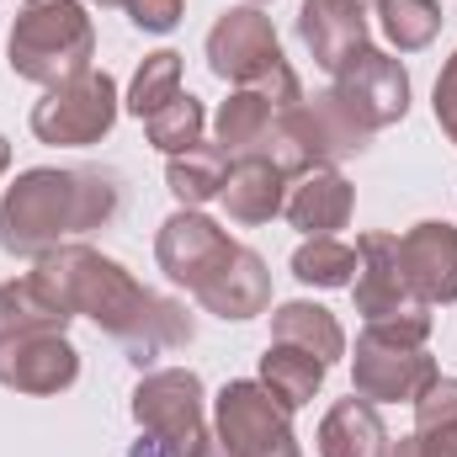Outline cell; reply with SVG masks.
<instances>
[{
  "instance_id": "24",
  "label": "cell",
  "mask_w": 457,
  "mask_h": 457,
  "mask_svg": "<svg viewBox=\"0 0 457 457\" xmlns=\"http://www.w3.org/2000/svg\"><path fill=\"white\" fill-rule=\"evenodd\" d=\"M224 176H228V154L219 144H192L181 154H170L165 165V187L181 208H203L224 192Z\"/></svg>"
},
{
  "instance_id": "2",
  "label": "cell",
  "mask_w": 457,
  "mask_h": 457,
  "mask_svg": "<svg viewBox=\"0 0 457 457\" xmlns=\"http://www.w3.org/2000/svg\"><path fill=\"white\" fill-rule=\"evenodd\" d=\"M112 213H117L112 176L32 165L0 197V250L21 255V261H37L59 245H75V234L102 228Z\"/></svg>"
},
{
  "instance_id": "18",
  "label": "cell",
  "mask_w": 457,
  "mask_h": 457,
  "mask_svg": "<svg viewBox=\"0 0 457 457\" xmlns=\"http://www.w3.org/2000/svg\"><path fill=\"white\" fill-rule=\"evenodd\" d=\"M287 224L303 228L309 239H320V234H341L351 224V213H356V192H351V181H345L336 165H320V170H303L293 187H287Z\"/></svg>"
},
{
  "instance_id": "32",
  "label": "cell",
  "mask_w": 457,
  "mask_h": 457,
  "mask_svg": "<svg viewBox=\"0 0 457 457\" xmlns=\"http://www.w3.org/2000/svg\"><path fill=\"white\" fill-rule=\"evenodd\" d=\"M5 170H11V138L0 133V176H5Z\"/></svg>"
},
{
  "instance_id": "28",
  "label": "cell",
  "mask_w": 457,
  "mask_h": 457,
  "mask_svg": "<svg viewBox=\"0 0 457 457\" xmlns=\"http://www.w3.org/2000/svg\"><path fill=\"white\" fill-rule=\"evenodd\" d=\"M203 128H208V112H203V102H197L192 91H181L170 107H160L154 117H144V133H149V144H154L160 154H181V149L203 144Z\"/></svg>"
},
{
  "instance_id": "19",
  "label": "cell",
  "mask_w": 457,
  "mask_h": 457,
  "mask_svg": "<svg viewBox=\"0 0 457 457\" xmlns=\"http://www.w3.org/2000/svg\"><path fill=\"white\" fill-rule=\"evenodd\" d=\"M219 203H224L228 219L245 224V228L271 224V219L287 208V176H282L271 160H261V154H239V160L228 165Z\"/></svg>"
},
{
  "instance_id": "25",
  "label": "cell",
  "mask_w": 457,
  "mask_h": 457,
  "mask_svg": "<svg viewBox=\"0 0 457 457\" xmlns=\"http://www.w3.org/2000/svg\"><path fill=\"white\" fill-rule=\"evenodd\" d=\"M378 32L399 54H420L442 32V5L436 0H378Z\"/></svg>"
},
{
  "instance_id": "22",
  "label": "cell",
  "mask_w": 457,
  "mask_h": 457,
  "mask_svg": "<svg viewBox=\"0 0 457 457\" xmlns=\"http://www.w3.org/2000/svg\"><path fill=\"white\" fill-rule=\"evenodd\" d=\"M325 361L314 356V351H303V345H287V341H271L261 351V383H266V394L282 404V410H303L320 388H325Z\"/></svg>"
},
{
  "instance_id": "13",
  "label": "cell",
  "mask_w": 457,
  "mask_h": 457,
  "mask_svg": "<svg viewBox=\"0 0 457 457\" xmlns=\"http://www.w3.org/2000/svg\"><path fill=\"white\" fill-rule=\"evenodd\" d=\"M228 255H234V239H228L203 208H176V213L160 224V234H154V261H160V271H165L176 287H187V293H197Z\"/></svg>"
},
{
  "instance_id": "26",
  "label": "cell",
  "mask_w": 457,
  "mask_h": 457,
  "mask_svg": "<svg viewBox=\"0 0 457 457\" xmlns=\"http://www.w3.org/2000/svg\"><path fill=\"white\" fill-rule=\"evenodd\" d=\"M293 277L303 287H351L356 282V245H345L336 234L303 239L293 250Z\"/></svg>"
},
{
  "instance_id": "5",
  "label": "cell",
  "mask_w": 457,
  "mask_h": 457,
  "mask_svg": "<svg viewBox=\"0 0 457 457\" xmlns=\"http://www.w3.org/2000/svg\"><path fill=\"white\" fill-rule=\"evenodd\" d=\"M372 144V133L345 112V102L336 91L320 96H298L287 112L271 122V133L255 144L261 160H271L282 176H303L320 165H341L351 154H361Z\"/></svg>"
},
{
  "instance_id": "11",
  "label": "cell",
  "mask_w": 457,
  "mask_h": 457,
  "mask_svg": "<svg viewBox=\"0 0 457 457\" xmlns=\"http://www.w3.org/2000/svg\"><path fill=\"white\" fill-rule=\"evenodd\" d=\"M330 91L341 96L345 112L356 117L367 133H383V128L404 122V112H410V70L394 54L372 48V43L361 54H351L341 70H336V86Z\"/></svg>"
},
{
  "instance_id": "9",
  "label": "cell",
  "mask_w": 457,
  "mask_h": 457,
  "mask_svg": "<svg viewBox=\"0 0 457 457\" xmlns=\"http://www.w3.org/2000/svg\"><path fill=\"white\" fill-rule=\"evenodd\" d=\"M208 70L228 80V86H261L271 75L287 70L282 59V43H277V27L261 5H228L224 16L208 27Z\"/></svg>"
},
{
  "instance_id": "30",
  "label": "cell",
  "mask_w": 457,
  "mask_h": 457,
  "mask_svg": "<svg viewBox=\"0 0 457 457\" xmlns=\"http://www.w3.org/2000/svg\"><path fill=\"white\" fill-rule=\"evenodd\" d=\"M431 112L442 122V133L457 144V54L442 64V75H436V91H431Z\"/></svg>"
},
{
  "instance_id": "33",
  "label": "cell",
  "mask_w": 457,
  "mask_h": 457,
  "mask_svg": "<svg viewBox=\"0 0 457 457\" xmlns=\"http://www.w3.org/2000/svg\"><path fill=\"white\" fill-rule=\"evenodd\" d=\"M197 457H228V453H224V442L213 436V442H208V447H203V453H197Z\"/></svg>"
},
{
  "instance_id": "12",
  "label": "cell",
  "mask_w": 457,
  "mask_h": 457,
  "mask_svg": "<svg viewBox=\"0 0 457 457\" xmlns=\"http://www.w3.org/2000/svg\"><path fill=\"white\" fill-rule=\"evenodd\" d=\"M351 298H356V314L367 325L431 314V303L415 298V287H410V277L399 266V234H383V228H367L356 239V282H351Z\"/></svg>"
},
{
  "instance_id": "7",
  "label": "cell",
  "mask_w": 457,
  "mask_h": 457,
  "mask_svg": "<svg viewBox=\"0 0 457 457\" xmlns=\"http://www.w3.org/2000/svg\"><path fill=\"white\" fill-rule=\"evenodd\" d=\"M117 112H122L117 80L107 70H86V75L43 91V102L32 107V133H37V144H54V149H86L112 133Z\"/></svg>"
},
{
  "instance_id": "21",
  "label": "cell",
  "mask_w": 457,
  "mask_h": 457,
  "mask_svg": "<svg viewBox=\"0 0 457 457\" xmlns=\"http://www.w3.org/2000/svg\"><path fill=\"white\" fill-rule=\"evenodd\" d=\"M320 457H388V426L378 404L367 399H341L320 420Z\"/></svg>"
},
{
  "instance_id": "10",
  "label": "cell",
  "mask_w": 457,
  "mask_h": 457,
  "mask_svg": "<svg viewBox=\"0 0 457 457\" xmlns=\"http://www.w3.org/2000/svg\"><path fill=\"white\" fill-rule=\"evenodd\" d=\"M80 378V351L54 325H16L0 336V383L32 399L64 394Z\"/></svg>"
},
{
  "instance_id": "8",
  "label": "cell",
  "mask_w": 457,
  "mask_h": 457,
  "mask_svg": "<svg viewBox=\"0 0 457 457\" xmlns=\"http://www.w3.org/2000/svg\"><path fill=\"white\" fill-rule=\"evenodd\" d=\"M213 436L228 457H303L293 436V410H282L261 378H234L219 388Z\"/></svg>"
},
{
  "instance_id": "16",
  "label": "cell",
  "mask_w": 457,
  "mask_h": 457,
  "mask_svg": "<svg viewBox=\"0 0 457 457\" xmlns=\"http://www.w3.org/2000/svg\"><path fill=\"white\" fill-rule=\"evenodd\" d=\"M367 32L372 21L361 0H303L298 5V37L325 75H336L351 54L367 48Z\"/></svg>"
},
{
  "instance_id": "14",
  "label": "cell",
  "mask_w": 457,
  "mask_h": 457,
  "mask_svg": "<svg viewBox=\"0 0 457 457\" xmlns=\"http://www.w3.org/2000/svg\"><path fill=\"white\" fill-rule=\"evenodd\" d=\"M298 96H303V86H298L293 64H287L282 75L261 80V86H234V91H228V102L219 107V117H213L219 149H224V154H228V149H234V154H255V144L271 133V122L287 112Z\"/></svg>"
},
{
  "instance_id": "4",
  "label": "cell",
  "mask_w": 457,
  "mask_h": 457,
  "mask_svg": "<svg viewBox=\"0 0 457 457\" xmlns=\"http://www.w3.org/2000/svg\"><path fill=\"white\" fill-rule=\"evenodd\" d=\"M133 420L138 447L128 457H197L213 442L208 426V394L192 367H154L133 388Z\"/></svg>"
},
{
  "instance_id": "15",
  "label": "cell",
  "mask_w": 457,
  "mask_h": 457,
  "mask_svg": "<svg viewBox=\"0 0 457 457\" xmlns=\"http://www.w3.org/2000/svg\"><path fill=\"white\" fill-rule=\"evenodd\" d=\"M399 266L420 303H457V224L426 219L399 234Z\"/></svg>"
},
{
  "instance_id": "23",
  "label": "cell",
  "mask_w": 457,
  "mask_h": 457,
  "mask_svg": "<svg viewBox=\"0 0 457 457\" xmlns=\"http://www.w3.org/2000/svg\"><path fill=\"white\" fill-rule=\"evenodd\" d=\"M271 341L303 345V351H314L325 367L345 356V330H341V320H336L325 303H309V298L277 303V314H271Z\"/></svg>"
},
{
  "instance_id": "27",
  "label": "cell",
  "mask_w": 457,
  "mask_h": 457,
  "mask_svg": "<svg viewBox=\"0 0 457 457\" xmlns=\"http://www.w3.org/2000/svg\"><path fill=\"white\" fill-rule=\"evenodd\" d=\"M181 96V54L176 48H160V54H149L144 64H138V75H133V86H128V112L138 117H154L160 107H170Z\"/></svg>"
},
{
  "instance_id": "20",
  "label": "cell",
  "mask_w": 457,
  "mask_h": 457,
  "mask_svg": "<svg viewBox=\"0 0 457 457\" xmlns=\"http://www.w3.org/2000/svg\"><path fill=\"white\" fill-rule=\"evenodd\" d=\"M388 457H457V378H436L415 399V431L388 436Z\"/></svg>"
},
{
  "instance_id": "31",
  "label": "cell",
  "mask_w": 457,
  "mask_h": 457,
  "mask_svg": "<svg viewBox=\"0 0 457 457\" xmlns=\"http://www.w3.org/2000/svg\"><path fill=\"white\" fill-rule=\"evenodd\" d=\"M5 330H16V298H11V287L0 282V336Z\"/></svg>"
},
{
  "instance_id": "29",
  "label": "cell",
  "mask_w": 457,
  "mask_h": 457,
  "mask_svg": "<svg viewBox=\"0 0 457 457\" xmlns=\"http://www.w3.org/2000/svg\"><path fill=\"white\" fill-rule=\"evenodd\" d=\"M122 11H128V21L138 27V32H176L181 27V16H187V0H122Z\"/></svg>"
},
{
  "instance_id": "17",
  "label": "cell",
  "mask_w": 457,
  "mask_h": 457,
  "mask_svg": "<svg viewBox=\"0 0 457 457\" xmlns=\"http://www.w3.org/2000/svg\"><path fill=\"white\" fill-rule=\"evenodd\" d=\"M192 298H197L208 314L245 325V320H255V314L271 309V271H266V261H261L250 245H234V255H228Z\"/></svg>"
},
{
  "instance_id": "34",
  "label": "cell",
  "mask_w": 457,
  "mask_h": 457,
  "mask_svg": "<svg viewBox=\"0 0 457 457\" xmlns=\"http://www.w3.org/2000/svg\"><path fill=\"white\" fill-rule=\"evenodd\" d=\"M91 5H122V0H91Z\"/></svg>"
},
{
  "instance_id": "3",
  "label": "cell",
  "mask_w": 457,
  "mask_h": 457,
  "mask_svg": "<svg viewBox=\"0 0 457 457\" xmlns=\"http://www.w3.org/2000/svg\"><path fill=\"white\" fill-rule=\"evenodd\" d=\"M96 59V21L80 0H27L5 32V64L11 75L32 86H64L86 75Z\"/></svg>"
},
{
  "instance_id": "6",
  "label": "cell",
  "mask_w": 457,
  "mask_h": 457,
  "mask_svg": "<svg viewBox=\"0 0 457 457\" xmlns=\"http://www.w3.org/2000/svg\"><path fill=\"white\" fill-rule=\"evenodd\" d=\"M436 378H442V367L420 341L361 325L356 351H351V394L356 399H367V404H415Z\"/></svg>"
},
{
  "instance_id": "1",
  "label": "cell",
  "mask_w": 457,
  "mask_h": 457,
  "mask_svg": "<svg viewBox=\"0 0 457 457\" xmlns=\"http://www.w3.org/2000/svg\"><path fill=\"white\" fill-rule=\"evenodd\" d=\"M16 325H54L64 330L75 314L96 320L133 367H154L160 356L192 345V314L176 298H160L128 277V266L91 250V245H59L37 255V266L11 282Z\"/></svg>"
},
{
  "instance_id": "35",
  "label": "cell",
  "mask_w": 457,
  "mask_h": 457,
  "mask_svg": "<svg viewBox=\"0 0 457 457\" xmlns=\"http://www.w3.org/2000/svg\"><path fill=\"white\" fill-rule=\"evenodd\" d=\"M250 5H261V0H250Z\"/></svg>"
}]
</instances>
